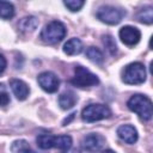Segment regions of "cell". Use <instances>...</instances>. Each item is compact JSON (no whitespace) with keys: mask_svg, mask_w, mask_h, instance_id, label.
<instances>
[{"mask_svg":"<svg viewBox=\"0 0 153 153\" xmlns=\"http://www.w3.org/2000/svg\"><path fill=\"white\" fill-rule=\"evenodd\" d=\"M127 106L133 112H136L143 121H149L153 115L152 100L143 94H134L127 102Z\"/></svg>","mask_w":153,"mask_h":153,"instance_id":"obj_1","label":"cell"},{"mask_svg":"<svg viewBox=\"0 0 153 153\" xmlns=\"http://www.w3.org/2000/svg\"><path fill=\"white\" fill-rule=\"evenodd\" d=\"M122 80L128 85H140L146 80V68L140 62H133L124 67Z\"/></svg>","mask_w":153,"mask_h":153,"instance_id":"obj_2","label":"cell"},{"mask_svg":"<svg viewBox=\"0 0 153 153\" xmlns=\"http://www.w3.org/2000/svg\"><path fill=\"white\" fill-rule=\"evenodd\" d=\"M65 36H66V27L59 20L50 22L48 25L44 26V29L41 32V38L48 44L59 43L60 41L63 39Z\"/></svg>","mask_w":153,"mask_h":153,"instance_id":"obj_3","label":"cell"},{"mask_svg":"<svg viewBox=\"0 0 153 153\" xmlns=\"http://www.w3.org/2000/svg\"><path fill=\"white\" fill-rule=\"evenodd\" d=\"M110 116H111V110L104 104H90L86 108H84L81 112L82 121L87 123L109 118Z\"/></svg>","mask_w":153,"mask_h":153,"instance_id":"obj_4","label":"cell"},{"mask_svg":"<svg viewBox=\"0 0 153 153\" xmlns=\"http://www.w3.org/2000/svg\"><path fill=\"white\" fill-rule=\"evenodd\" d=\"M71 82L78 87H90L97 85L99 80L93 73L87 71L85 67L76 66L74 69V76L71 80Z\"/></svg>","mask_w":153,"mask_h":153,"instance_id":"obj_5","label":"cell"},{"mask_svg":"<svg viewBox=\"0 0 153 153\" xmlns=\"http://www.w3.org/2000/svg\"><path fill=\"white\" fill-rule=\"evenodd\" d=\"M126 14V12L121 8H117L115 6H102L98 12H97V18L99 20H102L103 23H106L109 25H116L118 24L123 16Z\"/></svg>","mask_w":153,"mask_h":153,"instance_id":"obj_6","label":"cell"},{"mask_svg":"<svg viewBox=\"0 0 153 153\" xmlns=\"http://www.w3.org/2000/svg\"><path fill=\"white\" fill-rule=\"evenodd\" d=\"M37 81L39 84V86L49 93H54L57 91L59 85H60V80L59 78L51 73V72H43L37 76Z\"/></svg>","mask_w":153,"mask_h":153,"instance_id":"obj_7","label":"cell"},{"mask_svg":"<svg viewBox=\"0 0 153 153\" xmlns=\"http://www.w3.org/2000/svg\"><path fill=\"white\" fill-rule=\"evenodd\" d=\"M120 38L127 45H135L141 38V32L139 29L127 25L120 30Z\"/></svg>","mask_w":153,"mask_h":153,"instance_id":"obj_8","label":"cell"},{"mask_svg":"<svg viewBox=\"0 0 153 153\" xmlns=\"http://www.w3.org/2000/svg\"><path fill=\"white\" fill-rule=\"evenodd\" d=\"M104 141L105 140L102 135L92 133V134H88V135L84 136V139L81 141V146L87 152H97L103 147Z\"/></svg>","mask_w":153,"mask_h":153,"instance_id":"obj_9","label":"cell"},{"mask_svg":"<svg viewBox=\"0 0 153 153\" xmlns=\"http://www.w3.org/2000/svg\"><path fill=\"white\" fill-rule=\"evenodd\" d=\"M117 135L127 143H135L137 140V131L133 126L123 124L117 129Z\"/></svg>","mask_w":153,"mask_h":153,"instance_id":"obj_10","label":"cell"},{"mask_svg":"<svg viewBox=\"0 0 153 153\" xmlns=\"http://www.w3.org/2000/svg\"><path fill=\"white\" fill-rule=\"evenodd\" d=\"M10 86L14 93V96L17 97V99L19 100H24L26 99V97L29 96V86L23 81V80H19V79H11L10 80Z\"/></svg>","mask_w":153,"mask_h":153,"instance_id":"obj_11","label":"cell"},{"mask_svg":"<svg viewBox=\"0 0 153 153\" xmlns=\"http://www.w3.org/2000/svg\"><path fill=\"white\" fill-rule=\"evenodd\" d=\"M37 26H38V19L33 16L24 17L18 23V29L24 33H29V32L35 31Z\"/></svg>","mask_w":153,"mask_h":153,"instance_id":"obj_12","label":"cell"},{"mask_svg":"<svg viewBox=\"0 0 153 153\" xmlns=\"http://www.w3.org/2000/svg\"><path fill=\"white\" fill-rule=\"evenodd\" d=\"M63 51L67 55H78L82 51V43L79 38H71L63 45Z\"/></svg>","mask_w":153,"mask_h":153,"instance_id":"obj_13","label":"cell"},{"mask_svg":"<svg viewBox=\"0 0 153 153\" xmlns=\"http://www.w3.org/2000/svg\"><path fill=\"white\" fill-rule=\"evenodd\" d=\"M37 146L42 149H49V148H55L56 145V136L50 135V134H39L36 139Z\"/></svg>","mask_w":153,"mask_h":153,"instance_id":"obj_14","label":"cell"},{"mask_svg":"<svg viewBox=\"0 0 153 153\" xmlns=\"http://www.w3.org/2000/svg\"><path fill=\"white\" fill-rule=\"evenodd\" d=\"M76 96L72 92V91H67V92H63L60 97H59V104L62 109L67 110V109H71L74 106V104L76 103Z\"/></svg>","mask_w":153,"mask_h":153,"instance_id":"obj_15","label":"cell"},{"mask_svg":"<svg viewBox=\"0 0 153 153\" xmlns=\"http://www.w3.org/2000/svg\"><path fill=\"white\" fill-rule=\"evenodd\" d=\"M12 153H35L25 140H16L11 145Z\"/></svg>","mask_w":153,"mask_h":153,"instance_id":"obj_16","label":"cell"},{"mask_svg":"<svg viewBox=\"0 0 153 153\" xmlns=\"http://www.w3.org/2000/svg\"><path fill=\"white\" fill-rule=\"evenodd\" d=\"M136 18H137V20L141 22V23L152 24V22H153V10H152V6H147V7L141 8V10L137 12Z\"/></svg>","mask_w":153,"mask_h":153,"instance_id":"obj_17","label":"cell"},{"mask_svg":"<svg viewBox=\"0 0 153 153\" xmlns=\"http://www.w3.org/2000/svg\"><path fill=\"white\" fill-rule=\"evenodd\" d=\"M14 16V7L8 1H0V18L11 19Z\"/></svg>","mask_w":153,"mask_h":153,"instance_id":"obj_18","label":"cell"},{"mask_svg":"<svg viewBox=\"0 0 153 153\" xmlns=\"http://www.w3.org/2000/svg\"><path fill=\"white\" fill-rule=\"evenodd\" d=\"M86 56L88 57V60L96 62V63H102L104 61V56H103V53L98 49V48H94V47H90L87 48L86 50Z\"/></svg>","mask_w":153,"mask_h":153,"instance_id":"obj_19","label":"cell"},{"mask_svg":"<svg viewBox=\"0 0 153 153\" xmlns=\"http://www.w3.org/2000/svg\"><path fill=\"white\" fill-rule=\"evenodd\" d=\"M103 43H104V45L106 47V49L109 50V53H110L111 55H115V54L117 53L116 42H115V39H114L110 35H105V36L103 37Z\"/></svg>","mask_w":153,"mask_h":153,"instance_id":"obj_20","label":"cell"},{"mask_svg":"<svg viewBox=\"0 0 153 153\" xmlns=\"http://www.w3.org/2000/svg\"><path fill=\"white\" fill-rule=\"evenodd\" d=\"M63 4H65V6H66L69 11H72V12L79 11V10L85 5V2L81 1V0H66V1H63Z\"/></svg>","mask_w":153,"mask_h":153,"instance_id":"obj_21","label":"cell"},{"mask_svg":"<svg viewBox=\"0 0 153 153\" xmlns=\"http://www.w3.org/2000/svg\"><path fill=\"white\" fill-rule=\"evenodd\" d=\"M10 103V96L7 93V90L2 84H0V105L5 106Z\"/></svg>","mask_w":153,"mask_h":153,"instance_id":"obj_22","label":"cell"},{"mask_svg":"<svg viewBox=\"0 0 153 153\" xmlns=\"http://www.w3.org/2000/svg\"><path fill=\"white\" fill-rule=\"evenodd\" d=\"M6 66H7V62H6V59L0 54V74L5 71V68H6Z\"/></svg>","mask_w":153,"mask_h":153,"instance_id":"obj_23","label":"cell"},{"mask_svg":"<svg viewBox=\"0 0 153 153\" xmlns=\"http://www.w3.org/2000/svg\"><path fill=\"white\" fill-rule=\"evenodd\" d=\"M74 115H75V112H73V114H71V116H69L68 118H66V120L63 121V123H62V124H63V126H67V124H68V123L71 122V120H72V118L74 117Z\"/></svg>","mask_w":153,"mask_h":153,"instance_id":"obj_24","label":"cell"},{"mask_svg":"<svg viewBox=\"0 0 153 153\" xmlns=\"http://www.w3.org/2000/svg\"><path fill=\"white\" fill-rule=\"evenodd\" d=\"M103 153H115L114 151H111V149H106V151H104Z\"/></svg>","mask_w":153,"mask_h":153,"instance_id":"obj_25","label":"cell"},{"mask_svg":"<svg viewBox=\"0 0 153 153\" xmlns=\"http://www.w3.org/2000/svg\"><path fill=\"white\" fill-rule=\"evenodd\" d=\"M63 153H78V152H76V151H72V152H67V151H66V152H63Z\"/></svg>","mask_w":153,"mask_h":153,"instance_id":"obj_26","label":"cell"}]
</instances>
